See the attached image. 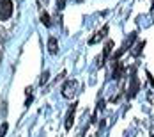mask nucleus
<instances>
[{"instance_id": "obj_1", "label": "nucleus", "mask_w": 154, "mask_h": 137, "mask_svg": "<svg viewBox=\"0 0 154 137\" xmlns=\"http://www.w3.org/2000/svg\"><path fill=\"white\" fill-rule=\"evenodd\" d=\"M13 15V2L11 0H0V20H7Z\"/></svg>"}, {"instance_id": "obj_2", "label": "nucleus", "mask_w": 154, "mask_h": 137, "mask_svg": "<svg viewBox=\"0 0 154 137\" xmlns=\"http://www.w3.org/2000/svg\"><path fill=\"white\" fill-rule=\"evenodd\" d=\"M75 109H76V103L67 110V116H66V130H69L71 125H73V119H75Z\"/></svg>"}, {"instance_id": "obj_3", "label": "nucleus", "mask_w": 154, "mask_h": 137, "mask_svg": "<svg viewBox=\"0 0 154 137\" xmlns=\"http://www.w3.org/2000/svg\"><path fill=\"white\" fill-rule=\"evenodd\" d=\"M48 50H50V54H51V55H55V54H57V50H59V41H57V38H53V36H51V38L48 39Z\"/></svg>"}, {"instance_id": "obj_4", "label": "nucleus", "mask_w": 154, "mask_h": 137, "mask_svg": "<svg viewBox=\"0 0 154 137\" xmlns=\"http://www.w3.org/2000/svg\"><path fill=\"white\" fill-rule=\"evenodd\" d=\"M138 91V78L135 77V71H133V78H131V87H129V96L133 98Z\"/></svg>"}, {"instance_id": "obj_5", "label": "nucleus", "mask_w": 154, "mask_h": 137, "mask_svg": "<svg viewBox=\"0 0 154 137\" xmlns=\"http://www.w3.org/2000/svg\"><path fill=\"white\" fill-rule=\"evenodd\" d=\"M112 46H113V43H112V41H108L106 46H105V52H103V61H101V64L106 61V57L110 55V50H112Z\"/></svg>"}, {"instance_id": "obj_6", "label": "nucleus", "mask_w": 154, "mask_h": 137, "mask_svg": "<svg viewBox=\"0 0 154 137\" xmlns=\"http://www.w3.org/2000/svg\"><path fill=\"white\" fill-rule=\"evenodd\" d=\"M122 71H124V68L121 66V64H117V70H113V78H121V75H122Z\"/></svg>"}, {"instance_id": "obj_7", "label": "nucleus", "mask_w": 154, "mask_h": 137, "mask_svg": "<svg viewBox=\"0 0 154 137\" xmlns=\"http://www.w3.org/2000/svg\"><path fill=\"white\" fill-rule=\"evenodd\" d=\"M41 21H43L46 27H50V25H51V21H50V16H48L46 13H43V15H41Z\"/></svg>"}, {"instance_id": "obj_8", "label": "nucleus", "mask_w": 154, "mask_h": 137, "mask_svg": "<svg viewBox=\"0 0 154 137\" xmlns=\"http://www.w3.org/2000/svg\"><path fill=\"white\" fill-rule=\"evenodd\" d=\"M7 128H9V125H7V123H2V126H0V137H5Z\"/></svg>"}, {"instance_id": "obj_9", "label": "nucleus", "mask_w": 154, "mask_h": 137, "mask_svg": "<svg viewBox=\"0 0 154 137\" xmlns=\"http://www.w3.org/2000/svg\"><path fill=\"white\" fill-rule=\"evenodd\" d=\"M64 5H66V0H57V9H59V11L64 9Z\"/></svg>"}]
</instances>
